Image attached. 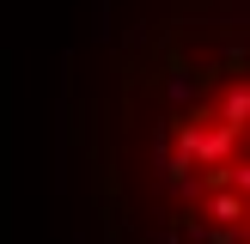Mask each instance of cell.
<instances>
[{"label": "cell", "mask_w": 250, "mask_h": 244, "mask_svg": "<svg viewBox=\"0 0 250 244\" xmlns=\"http://www.w3.org/2000/svg\"><path fill=\"white\" fill-rule=\"evenodd\" d=\"M146 165L171 244H250V24H214L153 80Z\"/></svg>", "instance_id": "obj_1"}]
</instances>
